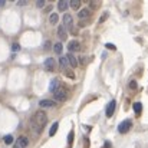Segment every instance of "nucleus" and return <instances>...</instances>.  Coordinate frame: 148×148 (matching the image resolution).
Here are the masks:
<instances>
[{
  "mask_svg": "<svg viewBox=\"0 0 148 148\" xmlns=\"http://www.w3.org/2000/svg\"><path fill=\"white\" fill-rule=\"evenodd\" d=\"M68 49L71 50V52L79 50V49H81V43H79L78 40H71V42L68 43Z\"/></svg>",
  "mask_w": 148,
  "mask_h": 148,
  "instance_id": "nucleus-11",
  "label": "nucleus"
},
{
  "mask_svg": "<svg viewBox=\"0 0 148 148\" xmlns=\"http://www.w3.org/2000/svg\"><path fill=\"white\" fill-rule=\"evenodd\" d=\"M63 26L68 27V29H72V26H73V19H72V16L69 13H66L63 16Z\"/></svg>",
  "mask_w": 148,
  "mask_h": 148,
  "instance_id": "nucleus-6",
  "label": "nucleus"
},
{
  "mask_svg": "<svg viewBox=\"0 0 148 148\" xmlns=\"http://www.w3.org/2000/svg\"><path fill=\"white\" fill-rule=\"evenodd\" d=\"M4 3H6L4 0H0V7H1V6H4Z\"/></svg>",
  "mask_w": 148,
  "mask_h": 148,
  "instance_id": "nucleus-28",
  "label": "nucleus"
},
{
  "mask_svg": "<svg viewBox=\"0 0 148 148\" xmlns=\"http://www.w3.org/2000/svg\"><path fill=\"white\" fill-rule=\"evenodd\" d=\"M65 58H66L68 63H69V65H71L72 68H76V66H78V59H76V58H75V56L72 55V53H68V55H66Z\"/></svg>",
  "mask_w": 148,
  "mask_h": 148,
  "instance_id": "nucleus-9",
  "label": "nucleus"
},
{
  "mask_svg": "<svg viewBox=\"0 0 148 148\" xmlns=\"http://www.w3.org/2000/svg\"><path fill=\"white\" fill-rule=\"evenodd\" d=\"M58 128H59V124H58V122H53V124H52V127H50V130H49V135L50 137H53V135H55V132L58 131Z\"/></svg>",
  "mask_w": 148,
  "mask_h": 148,
  "instance_id": "nucleus-18",
  "label": "nucleus"
},
{
  "mask_svg": "<svg viewBox=\"0 0 148 148\" xmlns=\"http://www.w3.org/2000/svg\"><path fill=\"white\" fill-rule=\"evenodd\" d=\"M46 121H48V115H46L45 111L39 109V111L35 112V115H33V118H32V130L35 131V134L39 135V134L42 132L43 127L46 125Z\"/></svg>",
  "mask_w": 148,
  "mask_h": 148,
  "instance_id": "nucleus-1",
  "label": "nucleus"
},
{
  "mask_svg": "<svg viewBox=\"0 0 148 148\" xmlns=\"http://www.w3.org/2000/svg\"><path fill=\"white\" fill-rule=\"evenodd\" d=\"M106 19H108V13H105V14H103V16H101V19H99V22H101V23H102V22H105V20H106Z\"/></svg>",
  "mask_w": 148,
  "mask_h": 148,
  "instance_id": "nucleus-25",
  "label": "nucleus"
},
{
  "mask_svg": "<svg viewBox=\"0 0 148 148\" xmlns=\"http://www.w3.org/2000/svg\"><path fill=\"white\" fill-rule=\"evenodd\" d=\"M69 6H71L73 10H79V7H81V1H79V0H71V1H69Z\"/></svg>",
  "mask_w": 148,
  "mask_h": 148,
  "instance_id": "nucleus-16",
  "label": "nucleus"
},
{
  "mask_svg": "<svg viewBox=\"0 0 148 148\" xmlns=\"http://www.w3.org/2000/svg\"><path fill=\"white\" fill-rule=\"evenodd\" d=\"M72 140H73V131H71V132H69V137H68L69 144H72Z\"/></svg>",
  "mask_w": 148,
  "mask_h": 148,
  "instance_id": "nucleus-24",
  "label": "nucleus"
},
{
  "mask_svg": "<svg viewBox=\"0 0 148 148\" xmlns=\"http://www.w3.org/2000/svg\"><path fill=\"white\" fill-rule=\"evenodd\" d=\"M60 88V81L59 79H52L50 81V85H49V91L50 92H55Z\"/></svg>",
  "mask_w": 148,
  "mask_h": 148,
  "instance_id": "nucleus-10",
  "label": "nucleus"
},
{
  "mask_svg": "<svg viewBox=\"0 0 148 148\" xmlns=\"http://www.w3.org/2000/svg\"><path fill=\"white\" fill-rule=\"evenodd\" d=\"M115 106H116V102L112 99V101L108 103V106H106V116H108V118H111V116L114 115V112H115Z\"/></svg>",
  "mask_w": 148,
  "mask_h": 148,
  "instance_id": "nucleus-7",
  "label": "nucleus"
},
{
  "mask_svg": "<svg viewBox=\"0 0 148 148\" xmlns=\"http://www.w3.org/2000/svg\"><path fill=\"white\" fill-rule=\"evenodd\" d=\"M39 105H40L42 108H53V106H56V102L52 101V99H42V101L39 102Z\"/></svg>",
  "mask_w": 148,
  "mask_h": 148,
  "instance_id": "nucleus-8",
  "label": "nucleus"
},
{
  "mask_svg": "<svg viewBox=\"0 0 148 148\" xmlns=\"http://www.w3.org/2000/svg\"><path fill=\"white\" fill-rule=\"evenodd\" d=\"M105 48H106V49H109V50H115L116 49V46H115V45H112V43H106V45H105Z\"/></svg>",
  "mask_w": 148,
  "mask_h": 148,
  "instance_id": "nucleus-22",
  "label": "nucleus"
},
{
  "mask_svg": "<svg viewBox=\"0 0 148 148\" xmlns=\"http://www.w3.org/2000/svg\"><path fill=\"white\" fill-rule=\"evenodd\" d=\"M68 7H69V1H66V0L58 1V10H59V12H66Z\"/></svg>",
  "mask_w": 148,
  "mask_h": 148,
  "instance_id": "nucleus-14",
  "label": "nucleus"
},
{
  "mask_svg": "<svg viewBox=\"0 0 148 148\" xmlns=\"http://www.w3.org/2000/svg\"><path fill=\"white\" fill-rule=\"evenodd\" d=\"M45 6V0H39L38 1V7H43Z\"/></svg>",
  "mask_w": 148,
  "mask_h": 148,
  "instance_id": "nucleus-27",
  "label": "nucleus"
},
{
  "mask_svg": "<svg viewBox=\"0 0 148 148\" xmlns=\"http://www.w3.org/2000/svg\"><path fill=\"white\" fill-rule=\"evenodd\" d=\"M27 145H29L27 137H19V138H17V147L19 148H26Z\"/></svg>",
  "mask_w": 148,
  "mask_h": 148,
  "instance_id": "nucleus-13",
  "label": "nucleus"
},
{
  "mask_svg": "<svg viewBox=\"0 0 148 148\" xmlns=\"http://www.w3.org/2000/svg\"><path fill=\"white\" fill-rule=\"evenodd\" d=\"M59 63H60V66H62V69H65V71H68V60H66V58H65V56H62V58H59Z\"/></svg>",
  "mask_w": 148,
  "mask_h": 148,
  "instance_id": "nucleus-19",
  "label": "nucleus"
},
{
  "mask_svg": "<svg viewBox=\"0 0 148 148\" xmlns=\"http://www.w3.org/2000/svg\"><path fill=\"white\" fill-rule=\"evenodd\" d=\"M58 36L60 40H66L68 39V32H66V27L63 25H59L58 26Z\"/></svg>",
  "mask_w": 148,
  "mask_h": 148,
  "instance_id": "nucleus-5",
  "label": "nucleus"
},
{
  "mask_svg": "<svg viewBox=\"0 0 148 148\" xmlns=\"http://www.w3.org/2000/svg\"><path fill=\"white\" fill-rule=\"evenodd\" d=\"M14 148H19V147H17V145H16V147H14Z\"/></svg>",
  "mask_w": 148,
  "mask_h": 148,
  "instance_id": "nucleus-29",
  "label": "nucleus"
},
{
  "mask_svg": "<svg viewBox=\"0 0 148 148\" xmlns=\"http://www.w3.org/2000/svg\"><path fill=\"white\" fill-rule=\"evenodd\" d=\"M12 49H13V52H17V50H19V45H17V43H13Z\"/></svg>",
  "mask_w": 148,
  "mask_h": 148,
  "instance_id": "nucleus-26",
  "label": "nucleus"
},
{
  "mask_svg": "<svg viewBox=\"0 0 148 148\" xmlns=\"http://www.w3.org/2000/svg\"><path fill=\"white\" fill-rule=\"evenodd\" d=\"M53 50H55V53H56V55H60V53H62V50H63L62 43H55V45H53Z\"/></svg>",
  "mask_w": 148,
  "mask_h": 148,
  "instance_id": "nucleus-20",
  "label": "nucleus"
},
{
  "mask_svg": "<svg viewBox=\"0 0 148 148\" xmlns=\"http://www.w3.org/2000/svg\"><path fill=\"white\" fill-rule=\"evenodd\" d=\"M53 97H55V99H56L58 102H65V101L68 99V91H66L65 88H59L58 91L53 92Z\"/></svg>",
  "mask_w": 148,
  "mask_h": 148,
  "instance_id": "nucleus-2",
  "label": "nucleus"
},
{
  "mask_svg": "<svg viewBox=\"0 0 148 148\" xmlns=\"http://www.w3.org/2000/svg\"><path fill=\"white\" fill-rule=\"evenodd\" d=\"M49 22H50V25H56V23L59 22V16H58V13H52V14H50Z\"/></svg>",
  "mask_w": 148,
  "mask_h": 148,
  "instance_id": "nucleus-17",
  "label": "nucleus"
},
{
  "mask_svg": "<svg viewBox=\"0 0 148 148\" xmlns=\"http://www.w3.org/2000/svg\"><path fill=\"white\" fill-rule=\"evenodd\" d=\"M43 65H45V69H46L48 72H53L55 68H56V60H55L53 58H48V59H45Z\"/></svg>",
  "mask_w": 148,
  "mask_h": 148,
  "instance_id": "nucleus-4",
  "label": "nucleus"
},
{
  "mask_svg": "<svg viewBox=\"0 0 148 148\" xmlns=\"http://www.w3.org/2000/svg\"><path fill=\"white\" fill-rule=\"evenodd\" d=\"M3 141H4L6 145H10V144H13V137H12V135H6V137L3 138Z\"/></svg>",
  "mask_w": 148,
  "mask_h": 148,
  "instance_id": "nucleus-21",
  "label": "nucleus"
},
{
  "mask_svg": "<svg viewBox=\"0 0 148 148\" xmlns=\"http://www.w3.org/2000/svg\"><path fill=\"white\" fill-rule=\"evenodd\" d=\"M131 127H132V121L131 119H125V121H122L118 125V132L119 134H125V132H128L131 130Z\"/></svg>",
  "mask_w": 148,
  "mask_h": 148,
  "instance_id": "nucleus-3",
  "label": "nucleus"
},
{
  "mask_svg": "<svg viewBox=\"0 0 148 148\" xmlns=\"http://www.w3.org/2000/svg\"><path fill=\"white\" fill-rule=\"evenodd\" d=\"M132 108H134V112L137 114V116H140L141 115V111H143V103L141 102H135Z\"/></svg>",
  "mask_w": 148,
  "mask_h": 148,
  "instance_id": "nucleus-15",
  "label": "nucleus"
},
{
  "mask_svg": "<svg viewBox=\"0 0 148 148\" xmlns=\"http://www.w3.org/2000/svg\"><path fill=\"white\" fill-rule=\"evenodd\" d=\"M130 88H131V89H135V88H137V81H131V82H130Z\"/></svg>",
  "mask_w": 148,
  "mask_h": 148,
  "instance_id": "nucleus-23",
  "label": "nucleus"
},
{
  "mask_svg": "<svg viewBox=\"0 0 148 148\" xmlns=\"http://www.w3.org/2000/svg\"><path fill=\"white\" fill-rule=\"evenodd\" d=\"M89 16H91V10H89V9H81L79 13H78L79 20H82V19H88Z\"/></svg>",
  "mask_w": 148,
  "mask_h": 148,
  "instance_id": "nucleus-12",
  "label": "nucleus"
}]
</instances>
